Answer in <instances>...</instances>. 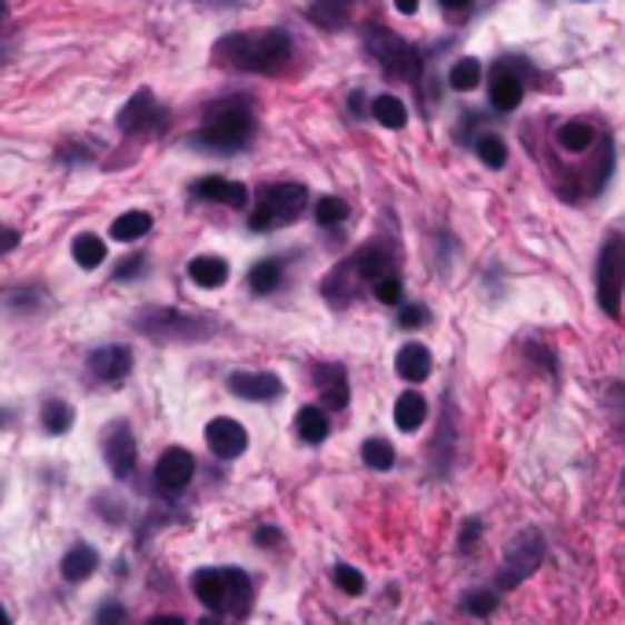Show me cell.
<instances>
[{"mask_svg": "<svg viewBox=\"0 0 625 625\" xmlns=\"http://www.w3.org/2000/svg\"><path fill=\"white\" fill-rule=\"evenodd\" d=\"M295 41L287 38V30H244L228 33L214 48V59L244 75H280L291 63Z\"/></svg>", "mask_w": 625, "mask_h": 625, "instance_id": "obj_1", "label": "cell"}, {"mask_svg": "<svg viewBox=\"0 0 625 625\" xmlns=\"http://www.w3.org/2000/svg\"><path fill=\"white\" fill-rule=\"evenodd\" d=\"M255 129L258 122H255L250 103L232 96V100H218L207 107L202 126L191 133V148L210 151V155H236L255 140Z\"/></svg>", "mask_w": 625, "mask_h": 625, "instance_id": "obj_2", "label": "cell"}, {"mask_svg": "<svg viewBox=\"0 0 625 625\" xmlns=\"http://www.w3.org/2000/svg\"><path fill=\"white\" fill-rule=\"evenodd\" d=\"M191 593L199 596V604H207L210 611H232V615H247L255 604V585L244 571L236 567H207L191 574Z\"/></svg>", "mask_w": 625, "mask_h": 625, "instance_id": "obj_3", "label": "cell"}, {"mask_svg": "<svg viewBox=\"0 0 625 625\" xmlns=\"http://www.w3.org/2000/svg\"><path fill=\"white\" fill-rule=\"evenodd\" d=\"M137 331L155 343H196L214 335V324L196 317V312H180L170 306H151L137 312Z\"/></svg>", "mask_w": 625, "mask_h": 625, "instance_id": "obj_4", "label": "cell"}, {"mask_svg": "<svg viewBox=\"0 0 625 625\" xmlns=\"http://www.w3.org/2000/svg\"><path fill=\"white\" fill-rule=\"evenodd\" d=\"M309 191L302 185H266L258 191V202L250 210V232H276V228H287L298 221V214L306 210Z\"/></svg>", "mask_w": 625, "mask_h": 625, "instance_id": "obj_5", "label": "cell"}, {"mask_svg": "<svg viewBox=\"0 0 625 625\" xmlns=\"http://www.w3.org/2000/svg\"><path fill=\"white\" fill-rule=\"evenodd\" d=\"M365 48L368 56L376 59V63L387 70L390 78L398 81H416L424 78V63H419V52L408 41H401L398 33L379 27V22H371V27H365Z\"/></svg>", "mask_w": 625, "mask_h": 625, "instance_id": "obj_6", "label": "cell"}, {"mask_svg": "<svg viewBox=\"0 0 625 625\" xmlns=\"http://www.w3.org/2000/svg\"><path fill=\"white\" fill-rule=\"evenodd\" d=\"M625 295V236L611 232L596 258V302L611 320H622Z\"/></svg>", "mask_w": 625, "mask_h": 625, "instance_id": "obj_7", "label": "cell"}, {"mask_svg": "<svg viewBox=\"0 0 625 625\" xmlns=\"http://www.w3.org/2000/svg\"><path fill=\"white\" fill-rule=\"evenodd\" d=\"M540 559H545V534H540L537 526H526V530L504 548V567L497 574V588L500 593H512L515 585H523L540 567Z\"/></svg>", "mask_w": 625, "mask_h": 625, "instance_id": "obj_8", "label": "cell"}, {"mask_svg": "<svg viewBox=\"0 0 625 625\" xmlns=\"http://www.w3.org/2000/svg\"><path fill=\"white\" fill-rule=\"evenodd\" d=\"M170 126V111L155 100L151 89H137L126 100V107L118 111V129L129 137H143V133H162Z\"/></svg>", "mask_w": 625, "mask_h": 625, "instance_id": "obj_9", "label": "cell"}, {"mask_svg": "<svg viewBox=\"0 0 625 625\" xmlns=\"http://www.w3.org/2000/svg\"><path fill=\"white\" fill-rule=\"evenodd\" d=\"M103 460L115 472V478H129V475H133V467H137V442H133V430H129L126 419H118V424L107 427V435H103Z\"/></svg>", "mask_w": 625, "mask_h": 625, "instance_id": "obj_10", "label": "cell"}, {"mask_svg": "<svg viewBox=\"0 0 625 625\" xmlns=\"http://www.w3.org/2000/svg\"><path fill=\"white\" fill-rule=\"evenodd\" d=\"M228 390L244 401H272L284 394V379L272 371H232L228 376Z\"/></svg>", "mask_w": 625, "mask_h": 625, "instance_id": "obj_11", "label": "cell"}, {"mask_svg": "<svg viewBox=\"0 0 625 625\" xmlns=\"http://www.w3.org/2000/svg\"><path fill=\"white\" fill-rule=\"evenodd\" d=\"M191 475H196V456L188 449H166L155 464V483L166 493H180L191 483Z\"/></svg>", "mask_w": 625, "mask_h": 625, "instance_id": "obj_12", "label": "cell"}, {"mask_svg": "<svg viewBox=\"0 0 625 625\" xmlns=\"http://www.w3.org/2000/svg\"><path fill=\"white\" fill-rule=\"evenodd\" d=\"M207 446L214 456H221V460H236V456L247 453V430L244 424H236V419L218 416L207 424Z\"/></svg>", "mask_w": 625, "mask_h": 625, "instance_id": "obj_13", "label": "cell"}, {"mask_svg": "<svg viewBox=\"0 0 625 625\" xmlns=\"http://www.w3.org/2000/svg\"><path fill=\"white\" fill-rule=\"evenodd\" d=\"M312 376H317V390H320V401H324V413H339V408L350 405V376H346L343 365H317L312 368Z\"/></svg>", "mask_w": 625, "mask_h": 625, "instance_id": "obj_14", "label": "cell"}, {"mask_svg": "<svg viewBox=\"0 0 625 625\" xmlns=\"http://www.w3.org/2000/svg\"><path fill=\"white\" fill-rule=\"evenodd\" d=\"M489 103H493V111H500V115H512L515 107L523 103V78L515 75V67L512 63H500L493 67V78H489Z\"/></svg>", "mask_w": 625, "mask_h": 625, "instance_id": "obj_15", "label": "cell"}, {"mask_svg": "<svg viewBox=\"0 0 625 625\" xmlns=\"http://www.w3.org/2000/svg\"><path fill=\"white\" fill-rule=\"evenodd\" d=\"M129 368H133V350L122 343L115 346H100V350L89 354V371L100 383H118L129 376Z\"/></svg>", "mask_w": 625, "mask_h": 625, "instance_id": "obj_16", "label": "cell"}, {"mask_svg": "<svg viewBox=\"0 0 625 625\" xmlns=\"http://www.w3.org/2000/svg\"><path fill=\"white\" fill-rule=\"evenodd\" d=\"M191 196L207 199V202H225V207H232V210L247 207V188L239 185V180H225V177H199L196 185H191Z\"/></svg>", "mask_w": 625, "mask_h": 625, "instance_id": "obj_17", "label": "cell"}, {"mask_svg": "<svg viewBox=\"0 0 625 625\" xmlns=\"http://www.w3.org/2000/svg\"><path fill=\"white\" fill-rule=\"evenodd\" d=\"M394 368H398V376L405 383H424L430 376V368H435V357H430L424 343H408L398 350V357H394Z\"/></svg>", "mask_w": 625, "mask_h": 625, "instance_id": "obj_18", "label": "cell"}, {"mask_svg": "<svg viewBox=\"0 0 625 625\" xmlns=\"http://www.w3.org/2000/svg\"><path fill=\"white\" fill-rule=\"evenodd\" d=\"M394 424H398V430H405V435H413V430H419L427 424V398L416 390H405L398 405H394Z\"/></svg>", "mask_w": 625, "mask_h": 625, "instance_id": "obj_19", "label": "cell"}, {"mask_svg": "<svg viewBox=\"0 0 625 625\" xmlns=\"http://www.w3.org/2000/svg\"><path fill=\"white\" fill-rule=\"evenodd\" d=\"M357 291H360V280H357V272L350 269V261L339 266L328 276V280L320 284V295L328 298L331 306H346L350 298H357Z\"/></svg>", "mask_w": 625, "mask_h": 625, "instance_id": "obj_20", "label": "cell"}, {"mask_svg": "<svg viewBox=\"0 0 625 625\" xmlns=\"http://www.w3.org/2000/svg\"><path fill=\"white\" fill-rule=\"evenodd\" d=\"M188 276L196 287H207V291H214V287H221L228 280V261L218 258V255H199L188 261Z\"/></svg>", "mask_w": 625, "mask_h": 625, "instance_id": "obj_21", "label": "cell"}, {"mask_svg": "<svg viewBox=\"0 0 625 625\" xmlns=\"http://www.w3.org/2000/svg\"><path fill=\"white\" fill-rule=\"evenodd\" d=\"M350 269L357 272V280L379 284L383 276H387V269H390V258H387V250H383V247L368 244V247H360L357 255L350 258Z\"/></svg>", "mask_w": 625, "mask_h": 625, "instance_id": "obj_22", "label": "cell"}, {"mask_svg": "<svg viewBox=\"0 0 625 625\" xmlns=\"http://www.w3.org/2000/svg\"><path fill=\"white\" fill-rule=\"evenodd\" d=\"M96 567H100V556H96V548H89V545H75L63 556V563H59V571H63V578L67 582H86V578H92L96 574Z\"/></svg>", "mask_w": 625, "mask_h": 625, "instance_id": "obj_23", "label": "cell"}, {"mask_svg": "<svg viewBox=\"0 0 625 625\" xmlns=\"http://www.w3.org/2000/svg\"><path fill=\"white\" fill-rule=\"evenodd\" d=\"M354 4H357V0H312V4H309V19L317 22V27L343 30L346 22H350Z\"/></svg>", "mask_w": 625, "mask_h": 625, "instance_id": "obj_24", "label": "cell"}, {"mask_svg": "<svg viewBox=\"0 0 625 625\" xmlns=\"http://www.w3.org/2000/svg\"><path fill=\"white\" fill-rule=\"evenodd\" d=\"M295 427H298V438H302L306 446H320V442L328 438V413H324V408H317V405L298 408Z\"/></svg>", "mask_w": 625, "mask_h": 625, "instance_id": "obj_25", "label": "cell"}, {"mask_svg": "<svg viewBox=\"0 0 625 625\" xmlns=\"http://www.w3.org/2000/svg\"><path fill=\"white\" fill-rule=\"evenodd\" d=\"M247 284H250V291H255V295H272L276 287L284 284V258H266V261H258V266L250 269Z\"/></svg>", "mask_w": 625, "mask_h": 625, "instance_id": "obj_26", "label": "cell"}, {"mask_svg": "<svg viewBox=\"0 0 625 625\" xmlns=\"http://www.w3.org/2000/svg\"><path fill=\"white\" fill-rule=\"evenodd\" d=\"M148 232H151V214L143 210H129L111 225V239H118V244H133V239H143Z\"/></svg>", "mask_w": 625, "mask_h": 625, "instance_id": "obj_27", "label": "cell"}, {"mask_svg": "<svg viewBox=\"0 0 625 625\" xmlns=\"http://www.w3.org/2000/svg\"><path fill=\"white\" fill-rule=\"evenodd\" d=\"M556 140H559V148L563 151H588L593 148V140H596V129L588 126V122H582V118H574V122H563L559 126V133H556Z\"/></svg>", "mask_w": 625, "mask_h": 625, "instance_id": "obj_28", "label": "cell"}, {"mask_svg": "<svg viewBox=\"0 0 625 625\" xmlns=\"http://www.w3.org/2000/svg\"><path fill=\"white\" fill-rule=\"evenodd\" d=\"M371 118L387 129H405L408 126V107L398 100V96H376V100H371Z\"/></svg>", "mask_w": 625, "mask_h": 625, "instance_id": "obj_29", "label": "cell"}, {"mask_svg": "<svg viewBox=\"0 0 625 625\" xmlns=\"http://www.w3.org/2000/svg\"><path fill=\"white\" fill-rule=\"evenodd\" d=\"M70 250H75V261L81 269H100L107 261V244L100 236H92V232H81Z\"/></svg>", "mask_w": 625, "mask_h": 625, "instance_id": "obj_30", "label": "cell"}, {"mask_svg": "<svg viewBox=\"0 0 625 625\" xmlns=\"http://www.w3.org/2000/svg\"><path fill=\"white\" fill-rule=\"evenodd\" d=\"M41 427L48 430V435H67L70 427H75V408H70L67 401H44L41 408Z\"/></svg>", "mask_w": 625, "mask_h": 625, "instance_id": "obj_31", "label": "cell"}, {"mask_svg": "<svg viewBox=\"0 0 625 625\" xmlns=\"http://www.w3.org/2000/svg\"><path fill=\"white\" fill-rule=\"evenodd\" d=\"M478 81H483V63H478L475 56L456 59L453 70H449V86L456 92H472V89H478Z\"/></svg>", "mask_w": 625, "mask_h": 625, "instance_id": "obj_32", "label": "cell"}, {"mask_svg": "<svg viewBox=\"0 0 625 625\" xmlns=\"http://www.w3.org/2000/svg\"><path fill=\"white\" fill-rule=\"evenodd\" d=\"M360 460H365L371 472H390L394 467V446L383 438H368L365 446H360Z\"/></svg>", "mask_w": 625, "mask_h": 625, "instance_id": "obj_33", "label": "cell"}, {"mask_svg": "<svg viewBox=\"0 0 625 625\" xmlns=\"http://www.w3.org/2000/svg\"><path fill=\"white\" fill-rule=\"evenodd\" d=\"M475 155L489 166V170H504V162H508V148H504V140L497 133L478 137L475 140Z\"/></svg>", "mask_w": 625, "mask_h": 625, "instance_id": "obj_34", "label": "cell"}, {"mask_svg": "<svg viewBox=\"0 0 625 625\" xmlns=\"http://www.w3.org/2000/svg\"><path fill=\"white\" fill-rule=\"evenodd\" d=\"M497 604H500L497 593H489V588H475V593H467L460 599V611L464 615H475V618H489L493 611H497Z\"/></svg>", "mask_w": 625, "mask_h": 625, "instance_id": "obj_35", "label": "cell"}, {"mask_svg": "<svg viewBox=\"0 0 625 625\" xmlns=\"http://www.w3.org/2000/svg\"><path fill=\"white\" fill-rule=\"evenodd\" d=\"M346 218H350V202L339 199V196H324L317 199V221L324 228H331V225H343Z\"/></svg>", "mask_w": 625, "mask_h": 625, "instance_id": "obj_36", "label": "cell"}, {"mask_svg": "<svg viewBox=\"0 0 625 625\" xmlns=\"http://www.w3.org/2000/svg\"><path fill=\"white\" fill-rule=\"evenodd\" d=\"M335 585H339L343 593L360 596V593H365V574L354 571V567H346V563H339V567H335Z\"/></svg>", "mask_w": 625, "mask_h": 625, "instance_id": "obj_37", "label": "cell"}, {"mask_svg": "<svg viewBox=\"0 0 625 625\" xmlns=\"http://www.w3.org/2000/svg\"><path fill=\"white\" fill-rule=\"evenodd\" d=\"M376 298L383 306H398L401 302V280L398 276H383V280L376 284Z\"/></svg>", "mask_w": 625, "mask_h": 625, "instance_id": "obj_38", "label": "cell"}, {"mask_svg": "<svg viewBox=\"0 0 625 625\" xmlns=\"http://www.w3.org/2000/svg\"><path fill=\"white\" fill-rule=\"evenodd\" d=\"M96 625H126V607L118 604V599H107L96 611Z\"/></svg>", "mask_w": 625, "mask_h": 625, "instance_id": "obj_39", "label": "cell"}, {"mask_svg": "<svg viewBox=\"0 0 625 625\" xmlns=\"http://www.w3.org/2000/svg\"><path fill=\"white\" fill-rule=\"evenodd\" d=\"M427 320H430V312L424 306H405L401 317H398V324H401V328H408V331L419 328V324H427Z\"/></svg>", "mask_w": 625, "mask_h": 625, "instance_id": "obj_40", "label": "cell"}, {"mask_svg": "<svg viewBox=\"0 0 625 625\" xmlns=\"http://www.w3.org/2000/svg\"><path fill=\"white\" fill-rule=\"evenodd\" d=\"M478 534H483V519H467L464 530H460V552H472V545L478 540Z\"/></svg>", "mask_w": 625, "mask_h": 625, "instance_id": "obj_41", "label": "cell"}, {"mask_svg": "<svg viewBox=\"0 0 625 625\" xmlns=\"http://www.w3.org/2000/svg\"><path fill=\"white\" fill-rule=\"evenodd\" d=\"M140 266H143V255H133V258H126L122 266H118V280H129V276H140Z\"/></svg>", "mask_w": 625, "mask_h": 625, "instance_id": "obj_42", "label": "cell"}, {"mask_svg": "<svg viewBox=\"0 0 625 625\" xmlns=\"http://www.w3.org/2000/svg\"><path fill=\"white\" fill-rule=\"evenodd\" d=\"M19 247V232L16 228H0V255H8V250Z\"/></svg>", "mask_w": 625, "mask_h": 625, "instance_id": "obj_43", "label": "cell"}, {"mask_svg": "<svg viewBox=\"0 0 625 625\" xmlns=\"http://www.w3.org/2000/svg\"><path fill=\"white\" fill-rule=\"evenodd\" d=\"M394 8H398V11H401V16H416L419 0H394Z\"/></svg>", "mask_w": 625, "mask_h": 625, "instance_id": "obj_44", "label": "cell"}, {"mask_svg": "<svg viewBox=\"0 0 625 625\" xmlns=\"http://www.w3.org/2000/svg\"><path fill=\"white\" fill-rule=\"evenodd\" d=\"M442 8H446V11H467V8H472V0H442Z\"/></svg>", "mask_w": 625, "mask_h": 625, "instance_id": "obj_45", "label": "cell"}, {"mask_svg": "<svg viewBox=\"0 0 625 625\" xmlns=\"http://www.w3.org/2000/svg\"><path fill=\"white\" fill-rule=\"evenodd\" d=\"M255 540H258V545H276V530H269V526H261Z\"/></svg>", "mask_w": 625, "mask_h": 625, "instance_id": "obj_46", "label": "cell"}, {"mask_svg": "<svg viewBox=\"0 0 625 625\" xmlns=\"http://www.w3.org/2000/svg\"><path fill=\"white\" fill-rule=\"evenodd\" d=\"M151 625H185V618H177V615H159Z\"/></svg>", "mask_w": 625, "mask_h": 625, "instance_id": "obj_47", "label": "cell"}, {"mask_svg": "<svg viewBox=\"0 0 625 625\" xmlns=\"http://www.w3.org/2000/svg\"><path fill=\"white\" fill-rule=\"evenodd\" d=\"M611 398H615L618 405H625V383H615V387H611Z\"/></svg>", "mask_w": 625, "mask_h": 625, "instance_id": "obj_48", "label": "cell"}, {"mask_svg": "<svg viewBox=\"0 0 625 625\" xmlns=\"http://www.w3.org/2000/svg\"><path fill=\"white\" fill-rule=\"evenodd\" d=\"M8 19V0H0V22Z\"/></svg>", "mask_w": 625, "mask_h": 625, "instance_id": "obj_49", "label": "cell"}, {"mask_svg": "<svg viewBox=\"0 0 625 625\" xmlns=\"http://www.w3.org/2000/svg\"><path fill=\"white\" fill-rule=\"evenodd\" d=\"M0 625H11V618H8V611L0 607Z\"/></svg>", "mask_w": 625, "mask_h": 625, "instance_id": "obj_50", "label": "cell"}, {"mask_svg": "<svg viewBox=\"0 0 625 625\" xmlns=\"http://www.w3.org/2000/svg\"><path fill=\"white\" fill-rule=\"evenodd\" d=\"M622 483H625V478H622Z\"/></svg>", "mask_w": 625, "mask_h": 625, "instance_id": "obj_51", "label": "cell"}]
</instances>
